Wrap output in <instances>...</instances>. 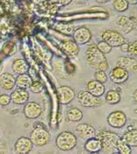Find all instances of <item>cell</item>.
Here are the masks:
<instances>
[{
  "instance_id": "ac0fdd59",
  "label": "cell",
  "mask_w": 137,
  "mask_h": 154,
  "mask_svg": "<svg viewBox=\"0 0 137 154\" xmlns=\"http://www.w3.org/2000/svg\"><path fill=\"white\" fill-rule=\"evenodd\" d=\"M101 141L97 137L87 140L84 144L85 149L90 153H96L101 151Z\"/></svg>"
},
{
  "instance_id": "7c38bea8",
  "label": "cell",
  "mask_w": 137,
  "mask_h": 154,
  "mask_svg": "<svg viewBox=\"0 0 137 154\" xmlns=\"http://www.w3.org/2000/svg\"><path fill=\"white\" fill-rule=\"evenodd\" d=\"M23 113L27 119H36L40 117L42 113L41 106L35 102H27L24 106Z\"/></svg>"
},
{
  "instance_id": "3957f363",
  "label": "cell",
  "mask_w": 137,
  "mask_h": 154,
  "mask_svg": "<svg viewBox=\"0 0 137 154\" xmlns=\"http://www.w3.org/2000/svg\"><path fill=\"white\" fill-rule=\"evenodd\" d=\"M56 145L62 151H70L77 145V139L73 133L64 131L58 135L56 139Z\"/></svg>"
},
{
  "instance_id": "6da1fadb",
  "label": "cell",
  "mask_w": 137,
  "mask_h": 154,
  "mask_svg": "<svg viewBox=\"0 0 137 154\" xmlns=\"http://www.w3.org/2000/svg\"><path fill=\"white\" fill-rule=\"evenodd\" d=\"M86 55L88 64L95 70L106 71L108 69V63L104 54L99 51L95 43L87 46Z\"/></svg>"
},
{
  "instance_id": "ba28073f",
  "label": "cell",
  "mask_w": 137,
  "mask_h": 154,
  "mask_svg": "<svg viewBox=\"0 0 137 154\" xmlns=\"http://www.w3.org/2000/svg\"><path fill=\"white\" fill-rule=\"evenodd\" d=\"M75 132L80 139L87 140L96 137L95 130L92 125L87 123H80L75 128Z\"/></svg>"
},
{
  "instance_id": "7402d4cb",
  "label": "cell",
  "mask_w": 137,
  "mask_h": 154,
  "mask_svg": "<svg viewBox=\"0 0 137 154\" xmlns=\"http://www.w3.org/2000/svg\"><path fill=\"white\" fill-rule=\"evenodd\" d=\"M131 147H137V129L130 130L121 138Z\"/></svg>"
},
{
  "instance_id": "277c9868",
  "label": "cell",
  "mask_w": 137,
  "mask_h": 154,
  "mask_svg": "<svg viewBox=\"0 0 137 154\" xmlns=\"http://www.w3.org/2000/svg\"><path fill=\"white\" fill-rule=\"evenodd\" d=\"M30 138L34 146L42 147L49 141L51 134L46 128L41 126H38L32 130Z\"/></svg>"
},
{
  "instance_id": "5bb4252c",
  "label": "cell",
  "mask_w": 137,
  "mask_h": 154,
  "mask_svg": "<svg viewBox=\"0 0 137 154\" xmlns=\"http://www.w3.org/2000/svg\"><path fill=\"white\" fill-rule=\"evenodd\" d=\"M10 97L11 101L15 104L23 105L28 102L30 95L26 89L18 87L11 93Z\"/></svg>"
},
{
  "instance_id": "52a82bcc",
  "label": "cell",
  "mask_w": 137,
  "mask_h": 154,
  "mask_svg": "<svg viewBox=\"0 0 137 154\" xmlns=\"http://www.w3.org/2000/svg\"><path fill=\"white\" fill-rule=\"evenodd\" d=\"M107 122L111 127L120 128L125 126L127 122V118L125 113L122 111L116 110L109 115Z\"/></svg>"
},
{
  "instance_id": "2e32d148",
  "label": "cell",
  "mask_w": 137,
  "mask_h": 154,
  "mask_svg": "<svg viewBox=\"0 0 137 154\" xmlns=\"http://www.w3.org/2000/svg\"><path fill=\"white\" fill-rule=\"evenodd\" d=\"M16 78L14 75L5 72L0 75V87L5 91H11L16 85Z\"/></svg>"
},
{
  "instance_id": "f1b7e54d",
  "label": "cell",
  "mask_w": 137,
  "mask_h": 154,
  "mask_svg": "<svg viewBox=\"0 0 137 154\" xmlns=\"http://www.w3.org/2000/svg\"><path fill=\"white\" fill-rule=\"evenodd\" d=\"M96 47L99 51L104 54H107L110 53L113 48L109 45L108 43H107L104 40L99 42L96 45Z\"/></svg>"
},
{
  "instance_id": "603a6c76",
  "label": "cell",
  "mask_w": 137,
  "mask_h": 154,
  "mask_svg": "<svg viewBox=\"0 0 137 154\" xmlns=\"http://www.w3.org/2000/svg\"><path fill=\"white\" fill-rule=\"evenodd\" d=\"M31 77L26 73L19 75L16 78V85L18 88L26 89L30 88L32 82Z\"/></svg>"
},
{
  "instance_id": "4316f807",
  "label": "cell",
  "mask_w": 137,
  "mask_h": 154,
  "mask_svg": "<svg viewBox=\"0 0 137 154\" xmlns=\"http://www.w3.org/2000/svg\"><path fill=\"white\" fill-rule=\"evenodd\" d=\"M117 152L122 154H130L131 153V148L120 138L117 144Z\"/></svg>"
},
{
  "instance_id": "e0dca14e",
  "label": "cell",
  "mask_w": 137,
  "mask_h": 154,
  "mask_svg": "<svg viewBox=\"0 0 137 154\" xmlns=\"http://www.w3.org/2000/svg\"><path fill=\"white\" fill-rule=\"evenodd\" d=\"M86 89L92 95L99 97L104 95L106 88L104 84L94 80L89 81L87 84Z\"/></svg>"
},
{
  "instance_id": "f546056e",
  "label": "cell",
  "mask_w": 137,
  "mask_h": 154,
  "mask_svg": "<svg viewBox=\"0 0 137 154\" xmlns=\"http://www.w3.org/2000/svg\"><path fill=\"white\" fill-rule=\"evenodd\" d=\"M32 92L36 94H38L41 93L43 90V85L42 82L39 80L32 82L31 86L30 87Z\"/></svg>"
},
{
  "instance_id": "5b68a950",
  "label": "cell",
  "mask_w": 137,
  "mask_h": 154,
  "mask_svg": "<svg viewBox=\"0 0 137 154\" xmlns=\"http://www.w3.org/2000/svg\"><path fill=\"white\" fill-rule=\"evenodd\" d=\"M77 97L79 103L85 108H95L102 104V101L98 97L92 95L87 91H78Z\"/></svg>"
},
{
  "instance_id": "1f68e13d",
  "label": "cell",
  "mask_w": 137,
  "mask_h": 154,
  "mask_svg": "<svg viewBox=\"0 0 137 154\" xmlns=\"http://www.w3.org/2000/svg\"><path fill=\"white\" fill-rule=\"evenodd\" d=\"M11 101L10 95L6 94H2L0 95V106H8Z\"/></svg>"
},
{
  "instance_id": "4dcf8cb0",
  "label": "cell",
  "mask_w": 137,
  "mask_h": 154,
  "mask_svg": "<svg viewBox=\"0 0 137 154\" xmlns=\"http://www.w3.org/2000/svg\"><path fill=\"white\" fill-rule=\"evenodd\" d=\"M128 53L130 55L137 57V41L129 43Z\"/></svg>"
},
{
  "instance_id": "484cf974",
  "label": "cell",
  "mask_w": 137,
  "mask_h": 154,
  "mask_svg": "<svg viewBox=\"0 0 137 154\" xmlns=\"http://www.w3.org/2000/svg\"><path fill=\"white\" fill-rule=\"evenodd\" d=\"M129 5L128 0H114L113 7L117 12H124L128 10Z\"/></svg>"
},
{
  "instance_id": "9c48e42d",
  "label": "cell",
  "mask_w": 137,
  "mask_h": 154,
  "mask_svg": "<svg viewBox=\"0 0 137 154\" xmlns=\"http://www.w3.org/2000/svg\"><path fill=\"white\" fill-rule=\"evenodd\" d=\"M58 94L59 102L63 105L70 103L76 97L74 90L67 86L59 87L58 88Z\"/></svg>"
},
{
  "instance_id": "7a4b0ae2",
  "label": "cell",
  "mask_w": 137,
  "mask_h": 154,
  "mask_svg": "<svg viewBox=\"0 0 137 154\" xmlns=\"http://www.w3.org/2000/svg\"><path fill=\"white\" fill-rule=\"evenodd\" d=\"M97 137L101 142V152L104 154H114L117 152V144L120 137L117 134L106 130H101Z\"/></svg>"
},
{
  "instance_id": "d6a6232c",
  "label": "cell",
  "mask_w": 137,
  "mask_h": 154,
  "mask_svg": "<svg viewBox=\"0 0 137 154\" xmlns=\"http://www.w3.org/2000/svg\"><path fill=\"white\" fill-rule=\"evenodd\" d=\"M128 47H129V43H124L122 46H120V51L124 53L125 52L128 53Z\"/></svg>"
},
{
  "instance_id": "ffe728a7",
  "label": "cell",
  "mask_w": 137,
  "mask_h": 154,
  "mask_svg": "<svg viewBox=\"0 0 137 154\" xmlns=\"http://www.w3.org/2000/svg\"><path fill=\"white\" fill-rule=\"evenodd\" d=\"M63 48L67 55L71 57H76L79 53V48L75 41H65L63 44Z\"/></svg>"
},
{
  "instance_id": "8992f818",
  "label": "cell",
  "mask_w": 137,
  "mask_h": 154,
  "mask_svg": "<svg viewBox=\"0 0 137 154\" xmlns=\"http://www.w3.org/2000/svg\"><path fill=\"white\" fill-rule=\"evenodd\" d=\"M101 38L112 47H120L126 43V39L120 33L111 29L104 31L101 34Z\"/></svg>"
},
{
  "instance_id": "cb8c5ba5",
  "label": "cell",
  "mask_w": 137,
  "mask_h": 154,
  "mask_svg": "<svg viewBox=\"0 0 137 154\" xmlns=\"http://www.w3.org/2000/svg\"><path fill=\"white\" fill-rule=\"evenodd\" d=\"M120 95L118 91L111 89L107 92L105 95V100L109 104H116L118 103L120 101Z\"/></svg>"
},
{
  "instance_id": "d4e9b609",
  "label": "cell",
  "mask_w": 137,
  "mask_h": 154,
  "mask_svg": "<svg viewBox=\"0 0 137 154\" xmlns=\"http://www.w3.org/2000/svg\"><path fill=\"white\" fill-rule=\"evenodd\" d=\"M83 117V113L79 109L72 108L69 109L67 112V119L70 122H79Z\"/></svg>"
},
{
  "instance_id": "836d02e7",
  "label": "cell",
  "mask_w": 137,
  "mask_h": 154,
  "mask_svg": "<svg viewBox=\"0 0 137 154\" xmlns=\"http://www.w3.org/2000/svg\"><path fill=\"white\" fill-rule=\"evenodd\" d=\"M110 0H95L96 2L100 4H104L108 2Z\"/></svg>"
},
{
  "instance_id": "d590c367",
  "label": "cell",
  "mask_w": 137,
  "mask_h": 154,
  "mask_svg": "<svg viewBox=\"0 0 137 154\" xmlns=\"http://www.w3.org/2000/svg\"><path fill=\"white\" fill-rule=\"evenodd\" d=\"M135 29H136L137 31V22H136V23H135Z\"/></svg>"
},
{
  "instance_id": "8d00e7d4",
  "label": "cell",
  "mask_w": 137,
  "mask_h": 154,
  "mask_svg": "<svg viewBox=\"0 0 137 154\" xmlns=\"http://www.w3.org/2000/svg\"><path fill=\"white\" fill-rule=\"evenodd\" d=\"M85 1H87V0H85Z\"/></svg>"
},
{
  "instance_id": "83f0119b",
  "label": "cell",
  "mask_w": 137,
  "mask_h": 154,
  "mask_svg": "<svg viewBox=\"0 0 137 154\" xmlns=\"http://www.w3.org/2000/svg\"><path fill=\"white\" fill-rule=\"evenodd\" d=\"M94 79L96 81L101 82L102 84L106 83L108 80V76L106 74L105 71L103 70H96L94 73Z\"/></svg>"
},
{
  "instance_id": "44dd1931",
  "label": "cell",
  "mask_w": 137,
  "mask_h": 154,
  "mask_svg": "<svg viewBox=\"0 0 137 154\" xmlns=\"http://www.w3.org/2000/svg\"><path fill=\"white\" fill-rule=\"evenodd\" d=\"M12 70L14 73L18 75H22L27 72L29 66L24 60L17 59L12 63Z\"/></svg>"
},
{
  "instance_id": "e575fe53",
  "label": "cell",
  "mask_w": 137,
  "mask_h": 154,
  "mask_svg": "<svg viewBox=\"0 0 137 154\" xmlns=\"http://www.w3.org/2000/svg\"><path fill=\"white\" fill-rule=\"evenodd\" d=\"M133 99L135 100V101L137 102V89L133 93Z\"/></svg>"
},
{
  "instance_id": "30bf717a",
  "label": "cell",
  "mask_w": 137,
  "mask_h": 154,
  "mask_svg": "<svg viewBox=\"0 0 137 154\" xmlns=\"http://www.w3.org/2000/svg\"><path fill=\"white\" fill-rule=\"evenodd\" d=\"M109 75V78L113 82L116 84H121L128 80L129 73L124 68L116 66L111 70Z\"/></svg>"
},
{
  "instance_id": "d6986e66",
  "label": "cell",
  "mask_w": 137,
  "mask_h": 154,
  "mask_svg": "<svg viewBox=\"0 0 137 154\" xmlns=\"http://www.w3.org/2000/svg\"><path fill=\"white\" fill-rule=\"evenodd\" d=\"M136 22H133L132 19L126 16H121L117 20V25L121 27L122 31L125 33L130 32L135 27Z\"/></svg>"
},
{
  "instance_id": "9a60e30c",
  "label": "cell",
  "mask_w": 137,
  "mask_h": 154,
  "mask_svg": "<svg viewBox=\"0 0 137 154\" xmlns=\"http://www.w3.org/2000/svg\"><path fill=\"white\" fill-rule=\"evenodd\" d=\"M116 66L123 67L128 71L137 73V60L133 58L120 57L117 60Z\"/></svg>"
},
{
  "instance_id": "8fae6325",
  "label": "cell",
  "mask_w": 137,
  "mask_h": 154,
  "mask_svg": "<svg viewBox=\"0 0 137 154\" xmlns=\"http://www.w3.org/2000/svg\"><path fill=\"white\" fill-rule=\"evenodd\" d=\"M33 146L30 138L21 137L17 139L14 143V151L18 154H28L31 152Z\"/></svg>"
},
{
  "instance_id": "4fadbf2b",
  "label": "cell",
  "mask_w": 137,
  "mask_h": 154,
  "mask_svg": "<svg viewBox=\"0 0 137 154\" xmlns=\"http://www.w3.org/2000/svg\"><path fill=\"white\" fill-rule=\"evenodd\" d=\"M72 35L74 41L78 45L89 43L92 38L91 33L86 27H80L75 29Z\"/></svg>"
}]
</instances>
